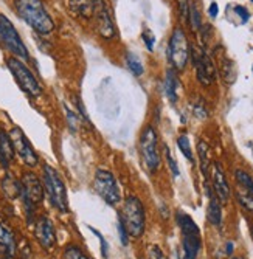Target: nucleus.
<instances>
[{"label": "nucleus", "instance_id": "f257e3e1", "mask_svg": "<svg viewBox=\"0 0 253 259\" xmlns=\"http://www.w3.org/2000/svg\"><path fill=\"white\" fill-rule=\"evenodd\" d=\"M14 7L17 16L37 34L47 36L55 31V22L40 0H16Z\"/></svg>", "mask_w": 253, "mask_h": 259}, {"label": "nucleus", "instance_id": "f03ea898", "mask_svg": "<svg viewBox=\"0 0 253 259\" xmlns=\"http://www.w3.org/2000/svg\"><path fill=\"white\" fill-rule=\"evenodd\" d=\"M176 221L182 233V256L183 259H197L202 248V238L199 225L193 218L183 211H177Z\"/></svg>", "mask_w": 253, "mask_h": 259}, {"label": "nucleus", "instance_id": "7ed1b4c3", "mask_svg": "<svg viewBox=\"0 0 253 259\" xmlns=\"http://www.w3.org/2000/svg\"><path fill=\"white\" fill-rule=\"evenodd\" d=\"M120 219L129 234V238H142L146 230V213L142 200L137 196H128L123 203Z\"/></svg>", "mask_w": 253, "mask_h": 259}, {"label": "nucleus", "instance_id": "20e7f679", "mask_svg": "<svg viewBox=\"0 0 253 259\" xmlns=\"http://www.w3.org/2000/svg\"><path fill=\"white\" fill-rule=\"evenodd\" d=\"M44 190L49 196L50 203L56 208L59 213H67L68 211V199L65 185L59 176V172L52 168L50 164H44Z\"/></svg>", "mask_w": 253, "mask_h": 259}, {"label": "nucleus", "instance_id": "39448f33", "mask_svg": "<svg viewBox=\"0 0 253 259\" xmlns=\"http://www.w3.org/2000/svg\"><path fill=\"white\" fill-rule=\"evenodd\" d=\"M191 58V47L187 39V34L182 28H174L170 42H168V61L174 70L182 72L188 65Z\"/></svg>", "mask_w": 253, "mask_h": 259}, {"label": "nucleus", "instance_id": "423d86ee", "mask_svg": "<svg viewBox=\"0 0 253 259\" xmlns=\"http://www.w3.org/2000/svg\"><path fill=\"white\" fill-rule=\"evenodd\" d=\"M140 154L149 172H157L162 166V154L158 149V135L152 126H146L140 135Z\"/></svg>", "mask_w": 253, "mask_h": 259}, {"label": "nucleus", "instance_id": "0eeeda50", "mask_svg": "<svg viewBox=\"0 0 253 259\" xmlns=\"http://www.w3.org/2000/svg\"><path fill=\"white\" fill-rule=\"evenodd\" d=\"M7 65L10 68L11 75L14 76L17 85L24 90L28 97L37 98L42 95V85L39 84V81L36 79L31 70L24 64V61H20L17 58H8Z\"/></svg>", "mask_w": 253, "mask_h": 259}, {"label": "nucleus", "instance_id": "6e6552de", "mask_svg": "<svg viewBox=\"0 0 253 259\" xmlns=\"http://www.w3.org/2000/svg\"><path fill=\"white\" fill-rule=\"evenodd\" d=\"M0 40L14 55V58L20 61L30 59V52L25 47L24 40H22L20 34L13 25V22L4 14H0Z\"/></svg>", "mask_w": 253, "mask_h": 259}, {"label": "nucleus", "instance_id": "1a4fd4ad", "mask_svg": "<svg viewBox=\"0 0 253 259\" xmlns=\"http://www.w3.org/2000/svg\"><path fill=\"white\" fill-rule=\"evenodd\" d=\"M94 188L97 194L110 206L118 205L121 200V194H120V186L117 183V179L115 176L107 171V169H97L95 176H94Z\"/></svg>", "mask_w": 253, "mask_h": 259}, {"label": "nucleus", "instance_id": "9d476101", "mask_svg": "<svg viewBox=\"0 0 253 259\" xmlns=\"http://www.w3.org/2000/svg\"><path fill=\"white\" fill-rule=\"evenodd\" d=\"M92 17L95 19L97 31L103 39H112L117 36L115 22L106 0H92Z\"/></svg>", "mask_w": 253, "mask_h": 259}, {"label": "nucleus", "instance_id": "9b49d317", "mask_svg": "<svg viewBox=\"0 0 253 259\" xmlns=\"http://www.w3.org/2000/svg\"><path fill=\"white\" fill-rule=\"evenodd\" d=\"M191 58H193V64L196 68V78L197 81L203 85L208 87L216 81V67L212 61V58L208 56L202 47H193L191 49Z\"/></svg>", "mask_w": 253, "mask_h": 259}, {"label": "nucleus", "instance_id": "f8f14e48", "mask_svg": "<svg viewBox=\"0 0 253 259\" xmlns=\"http://www.w3.org/2000/svg\"><path fill=\"white\" fill-rule=\"evenodd\" d=\"M10 138L14 148V152L19 155V158L24 161L27 166L34 168L39 163V157L33 148V145L30 143V140L27 138V135L24 134L20 127H13L10 131Z\"/></svg>", "mask_w": 253, "mask_h": 259}, {"label": "nucleus", "instance_id": "ddd939ff", "mask_svg": "<svg viewBox=\"0 0 253 259\" xmlns=\"http://www.w3.org/2000/svg\"><path fill=\"white\" fill-rule=\"evenodd\" d=\"M34 238L45 250H52L56 245V230L50 218L39 216L34 222Z\"/></svg>", "mask_w": 253, "mask_h": 259}, {"label": "nucleus", "instance_id": "4468645a", "mask_svg": "<svg viewBox=\"0 0 253 259\" xmlns=\"http://www.w3.org/2000/svg\"><path fill=\"white\" fill-rule=\"evenodd\" d=\"M22 193L20 196H25L28 197L34 205H39L42 200H44V196H45V190H44V183L39 180V177L28 171L22 176Z\"/></svg>", "mask_w": 253, "mask_h": 259}, {"label": "nucleus", "instance_id": "2eb2a0df", "mask_svg": "<svg viewBox=\"0 0 253 259\" xmlns=\"http://www.w3.org/2000/svg\"><path fill=\"white\" fill-rule=\"evenodd\" d=\"M212 185H213V193L216 194V197L219 199L221 203H227L230 199V185L227 180V176L221 166V163H213V168H212Z\"/></svg>", "mask_w": 253, "mask_h": 259}, {"label": "nucleus", "instance_id": "dca6fc26", "mask_svg": "<svg viewBox=\"0 0 253 259\" xmlns=\"http://www.w3.org/2000/svg\"><path fill=\"white\" fill-rule=\"evenodd\" d=\"M205 190L206 196H208V206H206V219L215 227H221L222 224V205L216 194L213 193V188L208 185V182H205Z\"/></svg>", "mask_w": 253, "mask_h": 259}, {"label": "nucleus", "instance_id": "f3484780", "mask_svg": "<svg viewBox=\"0 0 253 259\" xmlns=\"http://www.w3.org/2000/svg\"><path fill=\"white\" fill-rule=\"evenodd\" d=\"M0 251H2V254L7 259H13L17 251V242L14 233L4 222H0Z\"/></svg>", "mask_w": 253, "mask_h": 259}, {"label": "nucleus", "instance_id": "a211bd4d", "mask_svg": "<svg viewBox=\"0 0 253 259\" xmlns=\"http://www.w3.org/2000/svg\"><path fill=\"white\" fill-rule=\"evenodd\" d=\"M16 152L11 143L10 134H7L5 131L0 129V163L4 164V168L10 166V161L14 158Z\"/></svg>", "mask_w": 253, "mask_h": 259}, {"label": "nucleus", "instance_id": "6ab92c4d", "mask_svg": "<svg viewBox=\"0 0 253 259\" xmlns=\"http://www.w3.org/2000/svg\"><path fill=\"white\" fill-rule=\"evenodd\" d=\"M177 87H179V78L174 68H168L166 76H165V95L170 100V103H177Z\"/></svg>", "mask_w": 253, "mask_h": 259}, {"label": "nucleus", "instance_id": "aec40b11", "mask_svg": "<svg viewBox=\"0 0 253 259\" xmlns=\"http://www.w3.org/2000/svg\"><path fill=\"white\" fill-rule=\"evenodd\" d=\"M197 154H199V163H200V172L205 179H208L210 174V166H212V160H210V146L205 143L203 140H200L197 143Z\"/></svg>", "mask_w": 253, "mask_h": 259}, {"label": "nucleus", "instance_id": "412c9836", "mask_svg": "<svg viewBox=\"0 0 253 259\" xmlns=\"http://www.w3.org/2000/svg\"><path fill=\"white\" fill-rule=\"evenodd\" d=\"M2 188H4V193L7 194V197L10 199H16L20 197L22 193V183L20 180H17L16 177H13L11 174H7L4 182H2Z\"/></svg>", "mask_w": 253, "mask_h": 259}, {"label": "nucleus", "instance_id": "4be33fe9", "mask_svg": "<svg viewBox=\"0 0 253 259\" xmlns=\"http://www.w3.org/2000/svg\"><path fill=\"white\" fill-rule=\"evenodd\" d=\"M68 8L79 17H92V0H68Z\"/></svg>", "mask_w": 253, "mask_h": 259}, {"label": "nucleus", "instance_id": "5701e85b", "mask_svg": "<svg viewBox=\"0 0 253 259\" xmlns=\"http://www.w3.org/2000/svg\"><path fill=\"white\" fill-rule=\"evenodd\" d=\"M235 179H236L238 185L242 188V191H245L247 194H250L253 197V177L244 169H236Z\"/></svg>", "mask_w": 253, "mask_h": 259}, {"label": "nucleus", "instance_id": "b1692460", "mask_svg": "<svg viewBox=\"0 0 253 259\" xmlns=\"http://www.w3.org/2000/svg\"><path fill=\"white\" fill-rule=\"evenodd\" d=\"M126 65L134 76H142L145 73V67L135 53H131V52L126 53Z\"/></svg>", "mask_w": 253, "mask_h": 259}, {"label": "nucleus", "instance_id": "393cba45", "mask_svg": "<svg viewBox=\"0 0 253 259\" xmlns=\"http://www.w3.org/2000/svg\"><path fill=\"white\" fill-rule=\"evenodd\" d=\"M177 148L180 149L182 155H185V158L191 163H194V155H193V149H191V143H190V138L188 135L182 134L177 138Z\"/></svg>", "mask_w": 253, "mask_h": 259}, {"label": "nucleus", "instance_id": "a878e982", "mask_svg": "<svg viewBox=\"0 0 253 259\" xmlns=\"http://www.w3.org/2000/svg\"><path fill=\"white\" fill-rule=\"evenodd\" d=\"M221 72H222V78L228 82V84H233L236 79V68H235V62L232 59H224L222 65H221Z\"/></svg>", "mask_w": 253, "mask_h": 259}, {"label": "nucleus", "instance_id": "bb28decb", "mask_svg": "<svg viewBox=\"0 0 253 259\" xmlns=\"http://www.w3.org/2000/svg\"><path fill=\"white\" fill-rule=\"evenodd\" d=\"M64 259H90L84 250L78 245H67L64 250Z\"/></svg>", "mask_w": 253, "mask_h": 259}, {"label": "nucleus", "instance_id": "cd10ccee", "mask_svg": "<svg viewBox=\"0 0 253 259\" xmlns=\"http://www.w3.org/2000/svg\"><path fill=\"white\" fill-rule=\"evenodd\" d=\"M64 112H65V116H67V123H68V127H70L72 132H76L79 124L82 123L79 115L76 112H73L72 109H68V106H64Z\"/></svg>", "mask_w": 253, "mask_h": 259}, {"label": "nucleus", "instance_id": "c85d7f7f", "mask_svg": "<svg viewBox=\"0 0 253 259\" xmlns=\"http://www.w3.org/2000/svg\"><path fill=\"white\" fill-rule=\"evenodd\" d=\"M188 20H190V23H191L193 30H196V31H199V30H200V27H202L200 13H199V8H197L194 4H191V5H190V11H188Z\"/></svg>", "mask_w": 253, "mask_h": 259}, {"label": "nucleus", "instance_id": "c756f323", "mask_svg": "<svg viewBox=\"0 0 253 259\" xmlns=\"http://www.w3.org/2000/svg\"><path fill=\"white\" fill-rule=\"evenodd\" d=\"M236 199L244 209L253 213V197L250 194H247L245 191H239V193H236Z\"/></svg>", "mask_w": 253, "mask_h": 259}, {"label": "nucleus", "instance_id": "7c9ffc66", "mask_svg": "<svg viewBox=\"0 0 253 259\" xmlns=\"http://www.w3.org/2000/svg\"><path fill=\"white\" fill-rule=\"evenodd\" d=\"M163 154H165V158H166V161H168V166H170L173 176H174V177H179L180 171H179V166H177V161H176V158L173 157V154H171V151H170V148H168L166 145H163Z\"/></svg>", "mask_w": 253, "mask_h": 259}, {"label": "nucleus", "instance_id": "2f4dec72", "mask_svg": "<svg viewBox=\"0 0 253 259\" xmlns=\"http://www.w3.org/2000/svg\"><path fill=\"white\" fill-rule=\"evenodd\" d=\"M145 259H168V257H166V254H165V251L162 248H160L158 245H155V244H152V245L148 247Z\"/></svg>", "mask_w": 253, "mask_h": 259}, {"label": "nucleus", "instance_id": "473e14b6", "mask_svg": "<svg viewBox=\"0 0 253 259\" xmlns=\"http://www.w3.org/2000/svg\"><path fill=\"white\" fill-rule=\"evenodd\" d=\"M89 228H90V231L94 233L95 236L100 239V244H101V254H103L104 259H107V257H109V247H107V242H106L104 236H103V234H101L97 228H94V227H89Z\"/></svg>", "mask_w": 253, "mask_h": 259}, {"label": "nucleus", "instance_id": "72a5a7b5", "mask_svg": "<svg viewBox=\"0 0 253 259\" xmlns=\"http://www.w3.org/2000/svg\"><path fill=\"white\" fill-rule=\"evenodd\" d=\"M142 37H143V40H145V44H146V49H148L149 52H152V50H154V44H155V36H154L149 30H145V31L142 33Z\"/></svg>", "mask_w": 253, "mask_h": 259}, {"label": "nucleus", "instance_id": "f704fd0d", "mask_svg": "<svg viewBox=\"0 0 253 259\" xmlns=\"http://www.w3.org/2000/svg\"><path fill=\"white\" fill-rule=\"evenodd\" d=\"M118 234H120V241H121V244L126 247V245L129 244V234H128V231H126V228H124V225H123V222H121L120 218H118Z\"/></svg>", "mask_w": 253, "mask_h": 259}, {"label": "nucleus", "instance_id": "c9c22d12", "mask_svg": "<svg viewBox=\"0 0 253 259\" xmlns=\"http://www.w3.org/2000/svg\"><path fill=\"white\" fill-rule=\"evenodd\" d=\"M235 13L241 17V22L242 23H247L248 22V19H250V13H248V10L247 8H244V7H241V5H235Z\"/></svg>", "mask_w": 253, "mask_h": 259}, {"label": "nucleus", "instance_id": "e433bc0d", "mask_svg": "<svg viewBox=\"0 0 253 259\" xmlns=\"http://www.w3.org/2000/svg\"><path fill=\"white\" fill-rule=\"evenodd\" d=\"M193 112H194V115L197 116V118H200V120L206 118V115H208V112H206V109H205L203 103L194 104V106H193Z\"/></svg>", "mask_w": 253, "mask_h": 259}, {"label": "nucleus", "instance_id": "4c0bfd02", "mask_svg": "<svg viewBox=\"0 0 253 259\" xmlns=\"http://www.w3.org/2000/svg\"><path fill=\"white\" fill-rule=\"evenodd\" d=\"M179 10H180V16L183 20H188V11H190V5L187 4V0H179Z\"/></svg>", "mask_w": 253, "mask_h": 259}, {"label": "nucleus", "instance_id": "58836bf2", "mask_svg": "<svg viewBox=\"0 0 253 259\" xmlns=\"http://www.w3.org/2000/svg\"><path fill=\"white\" fill-rule=\"evenodd\" d=\"M208 14H210V17H212V19H216V17H218V14H219V7H218V4H216V2H212V4H210Z\"/></svg>", "mask_w": 253, "mask_h": 259}, {"label": "nucleus", "instance_id": "ea45409f", "mask_svg": "<svg viewBox=\"0 0 253 259\" xmlns=\"http://www.w3.org/2000/svg\"><path fill=\"white\" fill-rule=\"evenodd\" d=\"M233 248H235V245H233V242H227V247H225V251H227V256H232V254H233Z\"/></svg>", "mask_w": 253, "mask_h": 259}, {"label": "nucleus", "instance_id": "a19ab883", "mask_svg": "<svg viewBox=\"0 0 253 259\" xmlns=\"http://www.w3.org/2000/svg\"><path fill=\"white\" fill-rule=\"evenodd\" d=\"M174 259H180V256H179V253H177V251L174 253Z\"/></svg>", "mask_w": 253, "mask_h": 259}, {"label": "nucleus", "instance_id": "79ce46f5", "mask_svg": "<svg viewBox=\"0 0 253 259\" xmlns=\"http://www.w3.org/2000/svg\"><path fill=\"white\" fill-rule=\"evenodd\" d=\"M233 259H245V257H242V256H235Z\"/></svg>", "mask_w": 253, "mask_h": 259}, {"label": "nucleus", "instance_id": "37998d69", "mask_svg": "<svg viewBox=\"0 0 253 259\" xmlns=\"http://www.w3.org/2000/svg\"><path fill=\"white\" fill-rule=\"evenodd\" d=\"M250 233H251V239H253V227H251V231Z\"/></svg>", "mask_w": 253, "mask_h": 259}, {"label": "nucleus", "instance_id": "c03bdc74", "mask_svg": "<svg viewBox=\"0 0 253 259\" xmlns=\"http://www.w3.org/2000/svg\"><path fill=\"white\" fill-rule=\"evenodd\" d=\"M22 259H28V257H22Z\"/></svg>", "mask_w": 253, "mask_h": 259}, {"label": "nucleus", "instance_id": "a18cd8bd", "mask_svg": "<svg viewBox=\"0 0 253 259\" xmlns=\"http://www.w3.org/2000/svg\"><path fill=\"white\" fill-rule=\"evenodd\" d=\"M251 154H253V148H251Z\"/></svg>", "mask_w": 253, "mask_h": 259}, {"label": "nucleus", "instance_id": "49530a36", "mask_svg": "<svg viewBox=\"0 0 253 259\" xmlns=\"http://www.w3.org/2000/svg\"><path fill=\"white\" fill-rule=\"evenodd\" d=\"M251 2H253V0H251Z\"/></svg>", "mask_w": 253, "mask_h": 259}]
</instances>
